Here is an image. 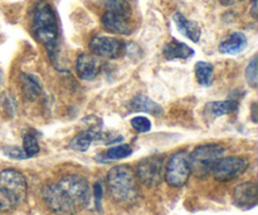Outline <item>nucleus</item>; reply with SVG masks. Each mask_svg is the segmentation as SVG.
Segmentation results:
<instances>
[{
	"mask_svg": "<svg viewBox=\"0 0 258 215\" xmlns=\"http://www.w3.org/2000/svg\"><path fill=\"white\" fill-rule=\"evenodd\" d=\"M32 30L35 39L47 49L54 62L58 49V23L52 5L45 0H39L33 7Z\"/></svg>",
	"mask_w": 258,
	"mask_h": 215,
	"instance_id": "f257e3e1",
	"label": "nucleus"
},
{
	"mask_svg": "<svg viewBox=\"0 0 258 215\" xmlns=\"http://www.w3.org/2000/svg\"><path fill=\"white\" fill-rule=\"evenodd\" d=\"M107 186L111 196L117 203L133 205L139 199L138 178L130 166H113L107 174Z\"/></svg>",
	"mask_w": 258,
	"mask_h": 215,
	"instance_id": "f03ea898",
	"label": "nucleus"
},
{
	"mask_svg": "<svg viewBox=\"0 0 258 215\" xmlns=\"http://www.w3.org/2000/svg\"><path fill=\"white\" fill-rule=\"evenodd\" d=\"M226 154V148L219 144H206L194 149L189 154V164H190L191 174L197 178L204 179L211 175L214 165L218 163Z\"/></svg>",
	"mask_w": 258,
	"mask_h": 215,
	"instance_id": "7ed1b4c3",
	"label": "nucleus"
},
{
	"mask_svg": "<svg viewBox=\"0 0 258 215\" xmlns=\"http://www.w3.org/2000/svg\"><path fill=\"white\" fill-rule=\"evenodd\" d=\"M190 174L188 151H178L169 158L164 171V178L168 185H170L171 188H181L189 180Z\"/></svg>",
	"mask_w": 258,
	"mask_h": 215,
	"instance_id": "20e7f679",
	"label": "nucleus"
},
{
	"mask_svg": "<svg viewBox=\"0 0 258 215\" xmlns=\"http://www.w3.org/2000/svg\"><path fill=\"white\" fill-rule=\"evenodd\" d=\"M42 199L45 205L57 215H73L77 206L66 195L57 183L47 184L42 188Z\"/></svg>",
	"mask_w": 258,
	"mask_h": 215,
	"instance_id": "39448f33",
	"label": "nucleus"
},
{
	"mask_svg": "<svg viewBox=\"0 0 258 215\" xmlns=\"http://www.w3.org/2000/svg\"><path fill=\"white\" fill-rule=\"evenodd\" d=\"M248 166V159L242 156H228V158L219 159L218 163L214 165L212 174L217 181L226 183L239 178L242 174L246 173Z\"/></svg>",
	"mask_w": 258,
	"mask_h": 215,
	"instance_id": "423d86ee",
	"label": "nucleus"
},
{
	"mask_svg": "<svg viewBox=\"0 0 258 215\" xmlns=\"http://www.w3.org/2000/svg\"><path fill=\"white\" fill-rule=\"evenodd\" d=\"M57 184L77 208L85 205L90 200V185L83 176L78 174H68L57 181Z\"/></svg>",
	"mask_w": 258,
	"mask_h": 215,
	"instance_id": "0eeeda50",
	"label": "nucleus"
},
{
	"mask_svg": "<svg viewBox=\"0 0 258 215\" xmlns=\"http://www.w3.org/2000/svg\"><path fill=\"white\" fill-rule=\"evenodd\" d=\"M91 53L98 58L105 59H117L125 52V44L122 40L108 35H95L88 44Z\"/></svg>",
	"mask_w": 258,
	"mask_h": 215,
	"instance_id": "6e6552de",
	"label": "nucleus"
},
{
	"mask_svg": "<svg viewBox=\"0 0 258 215\" xmlns=\"http://www.w3.org/2000/svg\"><path fill=\"white\" fill-rule=\"evenodd\" d=\"M163 156L154 155L140 161L136 169V178L148 188H155L163 180Z\"/></svg>",
	"mask_w": 258,
	"mask_h": 215,
	"instance_id": "1a4fd4ad",
	"label": "nucleus"
},
{
	"mask_svg": "<svg viewBox=\"0 0 258 215\" xmlns=\"http://www.w3.org/2000/svg\"><path fill=\"white\" fill-rule=\"evenodd\" d=\"M102 60L90 53H82L76 60V72L83 81H92L97 78L102 70Z\"/></svg>",
	"mask_w": 258,
	"mask_h": 215,
	"instance_id": "9d476101",
	"label": "nucleus"
},
{
	"mask_svg": "<svg viewBox=\"0 0 258 215\" xmlns=\"http://www.w3.org/2000/svg\"><path fill=\"white\" fill-rule=\"evenodd\" d=\"M0 186L15 194L19 201H23L27 196V180L15 169H5L0 173Z\"/></svg>",
	"mask_w": 258,
	"mask_h": 215,
	"instance_id": "9b49d317",
	"label": "nucleus"
},
{
	"mask_svg": "<svg viewBox=\"0 0 258 215\" xmlns=\"http://www.w3.org/2000/svg\"><path fill=\"white\" fill-rule=\"evenodd\" d=\"M258 199L257 184L247 181L237 185L233 190V201L237 206L243 209H251L256 206Z\"/></svg>",
	"mask_w": 258,
	"mask_h": 215,
	"instance_id": "f8f14e48",
	"label": "nucleus"
},
{
	"mask_svg": "<svg viewBox=\"0 0 258 215\" xmlns=\"http://www.w3.org/2000/svg\"><path fill=\"white\" fill-rule=\"evenodd\" d=\"M101 24L107 32L112 34L127 35L133 32V27L128 17L112 12H105L101 17Z\"/></svg>",
	"mask_w": 258,
	"mask_h": 215,
	"instance_id": "ddd939ff",
	"label": "nucleus"
},
{
	"mask_svg": "<svg viewBox=\"0 0 258 215\" xmlns=\"http://www.w3.org/2000/svg\"><path fill=\"white\" fill-rule=\"evenodd\" d=\"M173 20L174 23H175L179 32H180L184 37L189 38V39L194 43H198L199 40H201L202 30L198 23L194 22V20L186 19L181 13H175V14L173 15Z\"/></svg>",
	"mask_w": 258,
	"mask_h": 215,
	"instance_id": "4468645a",
	"label": "nucleus"
},
{
	"mask_svg": "<svg viewBox=\"0 0 258 215\" xmlns=\"http://www.w3.org/2000/svg\"><path fill=\"white\" fill-rule=\"evenodd\" d=\"M163 55L168 60L189 59L194 55V49L183 42L171 39L163 48Z\"/></svg>",
	"mask_w": 258,
	"mask_h": 215,
	"instance_id": "2eb2a0df",
	"label": "nucleus"
},
{
	"mask_svg": "<svg viewBox=\"0 0 258 215\" xmlns=\"http://www.w3.org/2000/svg\"><path fill=\"white\" fill-rule=\"evenodd\" d=\"M102 133L100 132L98 128H88V130L82 131L78 135H76L75 137L71 140L70 142V149L75 151H81V153H85L90 149L91 144L96 140H100Z\"/></svg>",
	"mask_w": 258,
	"mask_h": 215,
	"instance_id": "dca6fc26",
	"label": "nucleus"
},
{
	"mask_svg": "<svg viewBox=\"0 0 258 215\" xmlns=\"http://www.w3.org/2000/svg\"><path fill=\"white\" fill-rule=\"evenodd\" d=\"M247 47V37L242 32H233L219 44L222 54H238Z\"/></svg>",
	"mask_w": 258,
	"mask_h": 215,
	"instance_id": "f3484780",
	"label": "nucleus"
},
{
	"mask_svg": "<svg viewBox=\"0 0 258 215\" xmlns=\"http://www.w3.org/2000/svg\"><path fill=\"white\" fill-rule=\"evenodd\" d=\"M128 108L131 112H148L150 115L159 116L163 113V108L154 102L151 98L146 97L145 95H136L128 103Z\"/></svg>",
	"mask_w": 258,
	"mask_h": 215,
	"instance_id": "a211bd4d",
	"label": "nucleus"
},
{
	"mask_svg": "<svg viewBox=\"0 0 258 215\" xmlns=\"http://www.w3.org/2000/svg\"><path fill=\"white\" fill-rule=\"evenodd\" d=\"M20 87H22V92L25 100L30 101V102L37 100L42 92V86H40L38 78L29 73L20 75Z\"/></svg>",
	"mask_w": 258,
	"mask_h": 215,
	"instance_id": "6ab92c4d",
	"label": "nucleus"
},
{
	"mask_svg": "<svg viewBox=\"0 0 258 215\" xmlns=\"http://www.w3.org/2000/svg\"><path fill=\"white\" fill-rule=\"evenodd\" d=\"M239 103L234 100H226V101H216V102H209L206 106L207 115L212 116L213 118L222 117L224 115L233 113L234 111L238 110Z\"/></svg>",
	"mask_w": 258,
	"mask_h": 215,
	"instance_id": "aec40b11",
	"label": "nucleus"
},
{
	"mask_svg": "<svg viewBox=\"0 0 258 215\" xmlns=\"http://www.w3.org/2000/svg\"><path fill=\"white\" fill-rule=\"evenodd\" d=\"M196 78L203 87H209L213 83V65L209 62H198L196 64Z\"/></svg>",
	"mask_w": 258,
	"mask_h": 215,
	"instance_id": "412c9836",
	"label": "nucleus"
},
{
	"mask_svg": "<svg viewBox=\"0 0 258 215\" xmlns=\"http://www.w3.org/2000/svg\"><path fill=\"white\" fill-rule=\"evenodd\" d=\"M100 4L105 8L106 12L117 13L130 18L131 7L127 0H100Z\"/></svg>",
	"mask_w": 258,
	"mask_h": 215,
	"instance_id": "4be33fe9",
	"label": "nucleus"
},
{
	"mask_svg": "<svg viewBox=\"0 0 258 215\" xmlns=\"http://www.w3.org/2000/svg\"><path fill=\"white\" fill-rule=\"evenodd\" d=\"M19 203V199L15 194L0 186V211L5 213V211L13 210Z\"/></svg>",
	"mask_w": 258,
	"mask_h": 215,
	"instance_id": "5701e85b",
	"label": "nucleus"
},
{
	"mask_svg": "<svg viewBox=\"0 0 258 215\" xmlns=\"http://www.w3.org/2000/svg\"><path fill=\"white\" fill-rule=\"evenodd\" d=\"M131 154H133V148L127 144H122V145L108 149L105 153V156L110 160H121V159L128 158Z\"/></svg>",
	"mask_w": 258,
	"mask_h": 215,
	"instance_id": "b1692460",
	"label": "nucleus"
},
{
	"mask_svg": "<svg viewBox=\"0 0 258 215\" xmlns=\"http://www.w3.org/2000/svg\"><path fill=\"white\" fill-rule=\"evenodd\" d=\"M23 151L27 155V158H33L39 153V144L35 136L27 133L23 137Z\"/></svg>",
	"mask_w": 258,
	"mask_h": 215,
	"instance_id": "393cba45",
	"label": "nucleus"
},
{
	"mask_svg": "<svg viewBox=\"0 0 258 215\" xmlns=\"http://www.w3.org/2000/svg\"><path fill=\"white\" fill-rule=\"evenodd\" d=\"M246 80L252 88H257L258 73H257V57L254 55L246 68Z\"/></svg>",
	"mask_w": 258,
	"mask_h": 215,
	"instance_id": "a878e982",
	"label": "nucleus"
},
{
	"mask_svg": "<svg viewBox=\"0 0 258 215\" xmlns=\"http://www.w3.org/2000/svg\"><path fill=\"white\" fill-rule=\"evenodd\" d=\"M131 126L136 132L145 133L151 130V121L145 116H136L131 120Z\"/></svg>",
	"mask_w": 258,
	"mask_h": 215,
	"instance_id": "bb28decb",
	"label": "nucleus"
},
{
	"mask_svg": "<svg viewBox=\"0 0 258 215\" xmlns=\"http://www.w3.org/2000/svg\"><path fill=\"white\" fill-rule=\"evenodd\" d=\"M4 154L9 158L15 159V160H23V159H28L27 155L24 154L23 149L17 148V146H7V148L3 149Z\"/></svg>",
	"mask_w": 258,
	"mask_h": 215,
	"instance_id": "cd10ccee",
	"label": "nucleus"
},
{
	"mask_svg": "<svg viewBox=\"0 0 258 215\" xmlns=\"http://www.w3.org/2000/svg\"><path fill=\"white\" fill-rule=\"evenodd\" d=\"M95 198H96V203L100 205L101 203V198H102V185L101 183H96L95 184Z\"/></svg>",
	"mask_w": 258,
	"mask_h": 215,
	"instance_id": "c85d7f7f",
	"label": "nucleus"
},
{
	"mask_svg": "<svg viewBox=\"0 0 258 215\" xmlns=\"http://www.w3.org/2000/svg\"><path fill=\"white\" fill-rule=\"evenodd\" d=\"M251 15H252V18H253V19H257V15H258V3H257V0H252Z\"/></svg>",
	"mask_w": 258,
	"mask_h": 215,
	"instance_id": "c756f323",
	"label": "nucleus"
},
{
	"mask_svg": "<svg viewBox=\"0 0 258 215\" xmlns=\"http://www.w3.org/2000/svg\"><path fill=\"white\" fill-rule=\"evenodd\" d=\"M244 2V0H221V4L223 7H232L234 4H238V3Z\"/></svg>",
	"mask_w": 258,
	"mask_h": 215,
	"instance_id": "7c9ffc66",
	"label": "nucleus"
},
{
	"mask_svg": "<svg viewBox=\"0 0 258 215\" xmlns=\"http://www.w3.org/2000/svg\"><path fill=\"white\" fill-rule=\"evenodd\" d=\"M256 115H257V111H256V103H253V106H252V118H253V122H257Z\"/></svg>",
	"mask_w": 258,
	"mask_h": 215,
	"instance_id": "2f4dec72",
	"label": "nucleus"
},
{
	"mask_svg": "<svg viewBox=\"0 0 258 215\" xmlns=\"http://www.w3.org/2000/svg\"><path fill=\"white\" fill-rule=\"evenodd\" d=\"M2 82H3V75L2 72H0V85H2Z\"/></svg>",
	"mask_w": 258,
	"mask_h": 215,
	"instance_id": "473e14b6",
	"label": "nucleus"
}]
</instances>
